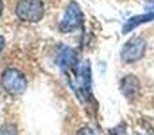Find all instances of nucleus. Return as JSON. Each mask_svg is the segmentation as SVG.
<instances>
[{"mask_svg": "<svg viewBox=\"0 0 154 135\" xmlns=\"http://www.w3.org/2000/svg\"><path fill=\"white\" fill-rule=\"evenodd\" d=\"M76 69V73L73 76L72 81V88L76 91L79 99L81 100H88L91 97V85H92V77H91V66L89 62L84 61L80 64Z\"/></svg>", "mask_w": 154, "mask_h": 135, "instance_id": "obj_1", "label": "nucleus"}, {"mask_svg": "<svg viewBox=\"0 0 154 135\" xmlns=\"http://www.w3.org/2000/svg\"><path fill=\"white\" fill-rule=\"evenodd\" d=\"M15 12L20 20L37 23L45 15V4L42 0H19Z\"/></svg>", "mask_w": 154, "mask_h": 135, "instance_id": "obj_2", "label": "nucleus"}, {"mask_svg": "<svg viewBox=\"0 0 154 135\" xmlns=\"http://www.w3.org/2000/svg\"><path fill=\"white\" fill-rule=\"evenodd\" d=\"M2 87L7 93L12 96H19L26 92L27 80L24 74L18 69H7L2 74Z\"/></svg>", "mask_w": 154, "mask_h": 135, "instance_id": "obj_3", "label": "nucleus"}, {"mask_svg": "<svg viewBox=\"0 0 154 135\" xmlns=\"http://www.w3.org/2000/svg\"><path fill=\"white\" fill-rule=\"evenodd\" d=\"M146 53V41L142 37H133L123 46L120 57L126 64H133L142 58Z\"/></svg>", "mask_w": 154, "mask_h": 135, "instance_id": "obj_4", "label": "nucleus"}, {"mask_svg": "<svg viewBox=\"0 0 154 135\" xmlns=\"http://www.w3.org/2000/svg\"><path fill=\"white\" fill-rule=\"evenodd\" d=\"M84 23V15L81 12V8L76 2H72L66 8L65 16L62 18L58 29L61 32H72L79 30Z\"/></svg>", "mask_w": 154, "mask_h": 135, "instance_id": "obj_5", "label": "nucleus"}, {"mask_svg": "<svg viewBox=\"0 0 154 135\" xmlns=\"http://www.w3.org/2000/svg\"><path fill=\"white\" fill-rule=\"evenodd\" d=\"M139 89H141V82H139L138 77L134 74H127L120 81V91L126 99L133 100L134 97H137Z\"/></svg>", "mask_w": 154, "mask_h": 135, "instance_id": "obj_6", "label": "nucleus"}, {"mask_svg": "<svg viewBox=\"0 0 154 135\" xmlns=\"http://www.w3.org/2000/svg\"><path fill=\"white\" fill-rule=\"evenodd\" d=\"M57 64H58V68L64 72H69L73 70L79 62H77V54L73 49L70 48H64L61 51L58 53V57H57Z\"/></svg>", "mask_w": 154, "mask_h": 135, "instance_id": "obj_7", "label": "nucleus"}, {"mask_svg": "<svg viewBox=\"0 0 154 135\" xmlns=\"http://www.w3.org/2000/svg\"><path fill=\"white\" fill-rule=\"evenodd\" d=\"M153 20H154V11L146 12V14H141V15H135L126 22L122 31H123V34H127L131 30L137 29L138 26H142V24L149 23V22H153Z\"/></svg>", "mask_w": 154, "mask_h": 135, "instance_id": "obj_8", "label": "nucleus"}, {"mask_svg": "<svg viewBox=\"0 0 154 135\" xmlns=\"http://www.w3.org/2000/svg\"><path fill=\"white\" fill-rule=\"evenodd\" d=\"M0 135H16V127L11 123L2 126L0 128Z\"/></svg>", "mask_w": 154, "mask_h": 135, "instance_id": "obj_9", "label": "nucleus"}, {"mask_svg": "<svg viewBox=\"0 0 154 135\" xmlns=\"http://www.w3.org/2000/svg\"><path fill=\"white\" fill-rule=\"evenodd\" d=\"M76 135H99V133L96 130H93V128H91V127H84V128H81V130L77 131Z\"/></svg>", "mask_w": 154, "mask_h": 135, "instance_id": "obj_10", "label": "nucleus"}, {"mask_svg": "<svg viewBox=\"0 0 154 135\" xmlns=\"http://www.w3.org/2000/svg\"><path fill=\"white\" fill-rule=\"evenodd\" d=\"M3 49H4V37L0 35V53H2Z\"/></svg>", "mask_w": 154, "mask_h": 135, "instance_id": "obj_11", "label": "nucleus"}, {"mask_svg": "<svg viewBox=\"0 0 154 135\" xmlns=\"http://www.w3.org/2000/svg\"><path fill=\"white\" fill-rule=\"evenodd\" d=\"M2 12H3V0H0V16H2Z\"/></svg>", "mask_w": 154, "mask_h": 135, "instance_id": "obj_12", "label": "nucleus"}]
</instances>
